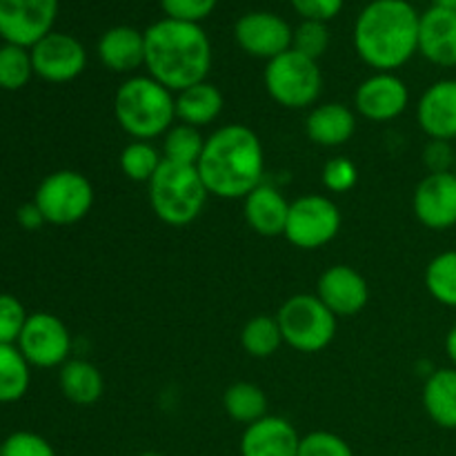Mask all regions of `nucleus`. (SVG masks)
I'll use <instances>...</instances> for the list:
<instances>
[{
  "label": "nucleus",
  "mask_w": 456,
  "mask_h": 456,
  "mask_svg": "<svg viewBox=\"0 0 456 456\" xmlns=\"http://www.w3.org/2000/svg\"><path fill=\"white\" fill-rule=\"evenodd\" d=\"M27 319L29 314L16 297L0 294V346H16Z\"/></svg>",
  "instance_id": "72a5a7b5"
},
{
  "label": "nucleus",
  "mask_w": 456,
  "mask_h": 456,
  "mask_svg": "<svg viewBox=\"0 0 456 456\" xmlns=\"http://www.w3.org/2000/svg\"><path fill=\"white\" fill-rule=\"evenodd\" d=\"M414 216L428 230L445 232L456 225V174H428L412 196Z\"/></svg>",
  "instance_id": "2eb2a0df"
},
{
  "label": "nucleus",
  "mask_w": 456,
  "mask_h": 456,
  "mask_svg": "<svg viewBox=\"0 0 456 456\" xmlns=\"http://www.w3.org/2000/svg\"><path fill=\"white\" fill-rule=\"evenodd\" d=\"M223 105L225 98L221 89L203 80L176 94V120L196 129L208 127L223 114Z\"/></svg>",
  "instance_id": "5701e85b"
},
{
  "label": "nucleus",
  "mask_w": 456,
  "mask_h": 456,
  "mask_svg": "<svg viewBox=\"0 0 456 456\" xmlns=\"http://www.w3.org/2000/svg\"><path fill=\"white\" fill-rule=\"evenodd\" d=\"M432 3H435V7L452 9V12H456V0H432Z\"/></svg>",
  "instance_id": "37998d69"
},
{
  "label": "nucleus",
  "mask_w": 456,
  "mask_h": 456,
  "mask_svg": "<svg viewBox=\"0 0 456 456\" xmlns=\"http://www.w3.org/2000/svg\"><path fill=\"white\" fill-rule=\"evenodd\" d=\"M454 174H456V159H454Z\"/></svg>",
  "instance_id": "a18cd8bd"
},
{
  "label": "nucleus",
  "mask_w": 456,
  "mask_h": 456,
  "mask_svg": "<svg viewBox=\"0 0 456 456\" xmlns=\"http://www.w3.org/2000/svg\"><path fill=\"white\" fill-rule=\"evenodd\" d=\"M147 196L159 221L172 227H185L200 216L209 191L199 169L163 160L159 172L147 183Z\"/></svg>",
  "instance_id": "39448f33"
},
{
  "label": "nucleus",
  "mask_w": 456,
  "mask_h": 456,
  "mask_svg": "<svg viewBox=\"0 0 456 456\" xmlns=\"http://www.w3.org/2000/svg\"><path fill=\"white\" fill-rule=\"evenodd\" d=\"M330 47V29L325 22L319 20H303L297 29L292 31V49L319 62V58L328 52Z\"/></svg>",
  "instance_id": "473e14b6"
},
{
  "label": "nucleus",
  "mask_w": 456,
  "mask_h": 456,
  "mask_svg": "<svg viewBox=\"0 0 456 456\" xmlns=\"http://www.w3.org/2000/svg\"><path fill=\"white\" fill-rule=\"evenodd\" d=\"M216 3L218 0H160V7H163L165 18L199 25L216 9Z\"/></svg>",
  "instance_id": "4c0bfd02"
},
{
  "label": "nucleus",
  "mask_w": 456,
  "mask_h": 456,
  "mask_svg": "<svg viewBox=\"0 0 456 456\" xmlns=\"http://www.w3.org/2000/svg\"><path fill=\"white\" fill-rule=\"evenodd\" d=\"M58 0H0V36L4 43L34 47L52 34Z\"/></svg>",
  "instance_id": "9b49d317"
},
{
  "label": "nucleus",
  "mask_w": 456,
  "mask_h": 456,
  "mask_svg": "<svg viewBox=\"0 0 456 456\" xmlns=\"http://www.w3.org/2000/svg\"><path fill=\"white\" fill-rule=\"evenodd\" d=\"M410 102V89L395 71H377L356 87L354 110L372 123H390L399 118Z\"/></svg>",
  "instance_id": "ddd939ff"
},
{
  "label": "nucleus",
  "mask_w": 456,
  "mask_h": 456,
  "mask_svg": "<svg viewBox=\"0 0 456 456\" xmlns=\"http://www.w3.org/2000/svg\"><path fill=\"white\" fill-rule=\"evenodd\" d=\"M61 392L74 405H94L105 392V379L101 370L85 359H69L58 374Z\"/></svg>",
  "instance_id": "393cba45"
},
{
  "label": "nucleus",
  "mask_w": 456,
  "mask_h": 456,
  "mask_svg": "<svg viewBox=\"0 0 456 456\" xmlns=\"http://www.w3.org/2000/svg\"><path fill=\"white\" fill-rule=\"evenodd\" d=\"M301 436L297 428L283 417L258 419L256 423L245 428L240 436V456H297Z\"/></svg>",
  "instance_id": "a211bd4d"
},
{
  "label": "nucleus",
  "mask_w": 456,
  "mask_h": 456,
  "mask_svg": "<svg viewBox=\"0 0 456 456\" xmlns=\"http://www.w3.org/2000/svg\"><path fill=\"white\" fill-rule=\"evenodd\" d=\"M323 187L332 194H346L359 181V169L346 156H337L330 159L323 167Z\"/></svg>",
  "instance_id": "e433bc0d"
},
{
  "label": "nucleus",
  "mask_w": 456,
  "mask_h": 456,
  "mask_svg": "<svg viewBox=\"0 0 456 456\" xmlns=\"http://www.w3.org/2000/svg\"><path fill=\"white\" fill-rule=\"evenodd\" d=\"M243 214L248 225L252 227L258 236L274 239V236L285 234L289 203L274 185L261 183L256 190H252L243 199Z\"/></svg>",
  "instance_id": "412c9836"
},
{
  "label": "nucleus",
  "mask_w": 456,
  "mask_h": 456,
  "mask_svg": "<svg viewBox=\"0 0 456 456\" xmlns=\"http://www.w3.org/2000/svg\"><path fill=\"white\" fill-rule=\"evenodd\" d=\"M445 354H448V359L452 361V365L456 368V325L450 330L448 337H445Z\"/></svg>",
  "instance_id": "79ce46f5"
},
{
  "label": "nucleus",
  "mask_w": 456,
  "mask_h": 456,
  "mask_svg": "<svg viewBox=\"0 0 456 456\" xmlns=\"http://www.w3.org/2000/svg\"><path fill=\"white\" fill-rule=\"evenodd\" d=\"M203 147L205 138L200 134V129L185 123H174L169 127V132L163 136V150H160V154H163V160H169V163L196 167L200 160V154H203Z\"/></svg>",
  "instance_id": "c85d7f7f"
},
{
  "label": "nucleus",
  "mask_w": 456,
  "mask_h": 456,
  "mask_svg": "<svg viewBox=\"0 0 456 456\" xmlns=\"http://www.w3.org/2000/svg\"><path fill=\"white\" fill-rule=\"evenodd\" d=\"M297 456H354L350 444L334 432H310L301 436Z\"/></svg>",
  "instance_id": "f704fd0d"
},
{
  "label": "nucleus",
  "mask_w": 456,
  "mask_h": 456,
  "mask_svg": "<svg viewBox=\"0 0 456 456\" xmlns=\"http://www.w3.org/2000/svg\"><path fill=\"white\" fill-rule=\"evenodd\" d=\"M356 132V116L343 102H323L312 107L305 118V134L314 145H346Z\"/></svg>",
  "instance_id": "4be33fe9"
},
{
  "label": "nucleus",
  "mask_w": 456,
  "mask_h": 456,
  "mask_svg": "<svg viewBox=\"0 0 456 456\" xmlns=\"http://www.w3.org/2000/svg\"><path fill=\"white\" fill-rule=\"evenodd\" d=\"M426 289L436 303L456 310V249H448L426 265Z\"/></svg>",
  "instance_id": "c756f323"
},
{
  "label": "nucleus",
  "mask_w": 456,
  "mask_h": 456,
  "mask_svg": "<svg viewBox=\"0 0 456 456\" xmlns=\"http://www.w3.org/2000/svg\"><path fill=\"white\" fill-rule=\"evenodd\" d=\"M276 321L283 343L301 354L325 350L337 337V316L323 305L316 294H294L281 305Z\"/></svg>",
  "instance_id": "423d86ee"
},
{
  "label": "nucleus",
  "mask_w": 456,
  "mask_h": 456,
  "mask_svg": "<svg viewBox=\"0 0 456 456\" xmlns=\"http://www.w3.org/2000/svg\"><path fill=\"white\" fill-rule=\"evenodd\" d=\"M0 456H56V450L45 436L20 430L0 444Z\"/></svg>",
  "instance_id": "c9c22d12"
},
{
  "label": "nucleus",
  "mask_w": 456,
  "mask_h": 456,
  "mask_svg": "<svg viewBox=\"0 0 456 456\" xmlns=\"http://www.w3.org/2000/svg\"><path fill=\"white\" fill-rule=\"evenodd\" d=\"M141 456H165L163 452H142Z\"/></svg>",
  "instance_id": "c03bdc74"
},
{
  "label": "nucleus",
  "mask_w": 456,
  "mask_h": 456,
  "mask_svg": "<svg viewBox=\"0 0 456 456\" xmlns=\"http://www.w3.org/2000/svg\"><path fill=\"white\" fill-rule=\"evenodd\" d=\"M263 80L272 101L285 110H307L319 101L323 89L319 62L294 49L267 61Z\"/></svg>",
  "instance_id": "0eeeda50"
},
{
  "label": "nucleus",
  "mask_w": 456,
  "mask_h": 456,
  "mask_svg": "<svg viewBox=\"0 0 456 456\" xmlns=\"http://www.w3.org/2000/svg\"><path fill=\"white\" fill-rule=\"evenodd\" d=\"M114 116L134 141H154L165 136L176 123V94L147 76H129L114 96Z\"/></svg>",
  "instance_id": "20e7f679"
},
{
  "label": "nucleus",
  "mask_w": 456,
  "mask_h": 456,
  "mask_svg": "<svg viewBox=\"0 0 456 456\" xmlns=\"http://www.w3.org/2000/svg\"><path fill=\"white\" fill-rule=\"evenodd\" d=\"M421 16L408 0H372L354 22V49L377 71H395L419 52Z\"/></svg>",
  "instance_id": "7ed1b4c3"
},
{
  "label": "nucleus",
  "mask_w": 456,
  "mask_h": 456,
  "mask_svg": "<svg viewBox=\"0 0 456 456\" xmlns=\"http://www.w3.org/2000/svg\"><path fill=\"white\" fill-rule=\"evenodd\" d=\"M163 165V154L150 141H132L120 151V169L134 183H150Z\"/></svg>",
  "instance_id": "7c9ffc66"
},
{
  "label": "nucleus",
  "mask_w": 456,
  "mask_h": 456,
  "mask_svg": "<svg viewBox=\"0 0 456 456\" xmlns=\"http://www.w3.org/2000/svg\"><path fill=\"white\" fill-rule=\"evenodd\" d=\"M209 196L223 200H243L263 183L265 150L261 138L248 125L230 123L205 138L199 165Z\"/></svg>",
  "instance_id": "f257e3e1"
},
{
  "label": "nucleus",
  "mask_w": 456,
  "mask_h": 456,
  "mask_svg": "<svg viewBox=\"0 0 456 456\" xmlns=\"http://www.w3.org/2000/svg\"><path fill=\"white\" fill-rule=\"evenodd\" d=\"M16 346L29 365L62 368L71 354V334L58 316L49 312H36L27 319Z\"/></svg>",
  "instance_id": "9d476101"
},
{
  "label": "nucleus",
  "mask_w": 456,
  "mask_h": 456,
  "mask_svg": "<svg viewBox=\"0 0 456 456\" xmlns=\"http://www.w3.org/2000/svg\"><path fill=\"white\" fill-rule=\"evenodd\" d=\"M341 232V209L332 199L307 194L289 203L285 239L294 248L314 252L332 243Z\"/></svg>",
  "instance_id": "1a4fd4ad"
},
{
  "label": "nucleus",
  "mask_w": 456,
  "mask_h": 456,
  "mask_svg": "<svg viewBox=\"0 0 456 456\" xmlns=\"http://www.w3.org/2000/svg\"><path fill=\"white\" fill-rule=\"evenodd\" d=\"M316 297L334 316H354L368 305V281L350 265H332L319 276Z\"/></svg>",
  "instance_id": "dca6fc26"
},
{
  "label": "nucleus",
  "mask_w": 456,
  "mask_h": 456,
  "mask_svg": "<svg viewBox=\"0 0 456 456\" xmlns=\"http://www.w3.org/2000/svg\"><path fill=\"white\" fill-rule=\"evenodd\" d=\"M419 53L436 67H456V12L430 7L421 13Z\"/></svg>",
  "instance_id": "6ab92c4d"
},
{
  "label": "nucleus",
  "mask_w": 456,
  "mask_h": 456,
  "mask_svg": "<svg viewBox=\"0 0 456 456\" xmlns=\"http://www.w3.org/2000/svg\"><path fill=\"white\" fill-rule=\"evenodd\" d=\"M283 346V332L276 316L258 314L249 319L240 330V347L252 359H270Z\"/></svg>",
  "instance_id": "bb28decb"
},
{
  "label": "nucleus",
  "mask_w": 456,
  "mask_h": 456,
  "mask_svg": "<svg viewBox=\"0 0 456 456\" xmlns=\"http://www.w3.org/2000/svg\"><path fill=\"white\" fill-rule=\"evenodd\" d=\"M303 20L328 22L343 9V0H289Z\"/></svg>",
  "instance_id": "ea45409f"
},
{
  "label": "nucleus",
  "mask_w": 456,
  "mask_h": 456,
  "mask_svg": "<svg viewBox=\"0 0 456 456\" xmlns=\"http://www.w3.org/2000/svg\"><path fill=\"white\" fill-rule=\"evenodd\" d=\"M423 408L444 430H456V368L435 370L423 386Z\"/></svg>",
  "instance_id": "b1692460"
},
{
  "label": "nucleus",
  "mask_w": 456,
  "mask_h": 456,
  "mask_svg": "<svg viewBox=\"0 0 456 456\" xmlns=\"http://www.w3.org/2000/svg\"><path fill=\"white\" fill-rule=\"evenodd\" d=\"M223 408H225L227 417L248 428L256 423L258 419L267 417V396L256 383L239 381L225 390Z\"/></svg>",
  "instance_id": "a878e982"
},
{
  "label": "nucleus",
  "mask_w": 456,
  "mask_h": 456,
  "mask_svg": "<svg viewBox=\"0 0 456 456\" xmlns=\"http://www.w3.org/2000/svg\"><path fill=\"white\" fill-rule=\"evenodd\" d=\"M31 62L34 74L47 83H69L87 67V52L74 36L52 31L31 47Z\"/></svg>",
  "instance_id": "f8f14e48"
},
{
  "label": "nucleus",
  "mask_w": 456,
  "mask_h": 456,
  "mask_svg": "<svg viewBox=\"0 0 456 456\" xmlns=\"http://www.w3.org/2000/svg\"><path fill=\"white\" fill-rule=\"evenodd\" d=\"M145 69L174 94L203 83L212 69L209 36L196 22H154L145 29Z\"/></svg>",
  "instance_id": "f03ea898"
},
{
  "label": "nucleus",
  "mask_w": 456,
  "mask_h": 456,
  "mask_svg": "<svg viewBox=\"0 0 456 456\" xmlns=\"http://www.w3.org/2000/svg\"><path fill=\"white\" fill-rule=\"evenodd\" d=\"M29 363L18 346H0V403H16L29 390Z\"/></svg>",
  "instance_id": "cd10ccee"
},
{
  "label": "nucleus",
  "mask_w": 456,
  "mask_h": 456,
  "mask_svg": "<svg viewBox=\"0 0 456 456\" xmlns=\"http://www.w3.org/2000/svg\"><path fill=\"white\" fill-rule=\"evenodd\" d=\"M292 27L272 12H249L234 25V38L248 56L272 58L292 49Z\"/></svg>",
  "instance_id": "4468645a"
},
{
  "label": "nucleus",
  "mask_w": 456,
  "mask_h": 456,
  "mask_svg": "<svg viewBox=\"0 0 456 456\" xmlns=\"http://www.w3.org/2000/svg\"><path fill=\"white\" fill-rule=\"evenodd\" d=\"M34 203L52 225H74L92 212L94 185L85 174L58 169L40 181Z\"/></svg>",
  "instance_id": "6e6552de"
},
{
  "label": "nucleus",
  "mask_w": 456,
  "mask_h": 456,
  "mask_svg": "<svg viewBox=\"0 0 456 456\" xmlns=\"http://www.w3.org/2000/svg\"><path fill=\"white\" fill-rule=\"evenodd\" d=\"M16 221H18V225H20L22 230H27V232L40 230V227H43L45 223H47V221H45L43 212H40L38 205H36L34 200H31V203H25V205H20V208H18Z\"/></svg>",
  "instance_id": "a19ab883"
},
{
  "label": "nucleus",
  "mask_w": 456,
  "mask_h": 456,
  "mask_svg": "<svg viewBox=\"0 0 456 456\" xmlns=\"http://www.w3.org/2000/svg\"><path fill=\"white\" fill-rule=\"evenodd\" d=\"M423 165L430 174H448L454 172L456 147L450 141H432L423 147Z\"/></svg>",
  "instance_id": "58836bf2"
},
{
  "label": "nucleus",
  "mask_w": 456,
  "mask_h": 456,
  "mask_svg": "<svg viewBox=\"0 0 456 456\" xmlns=\"http://www.w3.org/2000/svg\"><path fill=\"white\" fill-rule=\"evenodd\" d=\"M98 58L114 74H132L145 67V31L118 25L107 29L96 45Z\"/></svg>",
  "instance_id": "aec40b11"
},
{
  "label": "nucleus",
  "mask_w": 456,
  "mask_h": 456,
  "mask_svg": "<svg viewBox=\"0 0 456 456\" xmlns=\"http://www.w3.org/2000/svg\"><path fill=\"white\" fill-rule=\"evenodd\" d=\"M34 76L31 52L18 45H3L0 47V89L18 92L25 87Z\"/></svg>",
  "instance_id": "2f4dec72"
},
{
  "label": "nucleus",
  "mask_w": 456,
  "mask_h": 456,
  "mask_svg": "<svg viewBox=\"0 0 456 456\" xmlns=\"http://www.w3.org/2000/svg\"><path fill=\"white\" fill-rule=\"evenodd\" d=\"M417 123L432 141H456V80L432 83L417 105Z\"/></svg>",
  "instance_id": "f3484780"
}]
</instances>
